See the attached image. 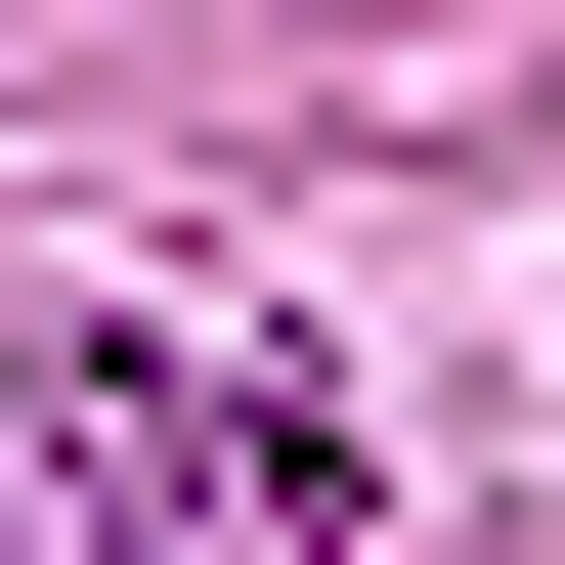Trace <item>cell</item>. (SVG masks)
<instances>
[{
    "mask_svg": "<svg viewBox=\"0 0 565 565\" xmlns=\"http://www.w3.org/2000/svg\"><path fill=\"white\" fill-rule=\"evenodd\" d=\"M0 565H349V392L217 305H0Z\"/></svg>",
    "mask_w": 565,
    "mask_h": 565,
    "instance_id": "obj_1",
    "label": "cell"
}]
</instances>
